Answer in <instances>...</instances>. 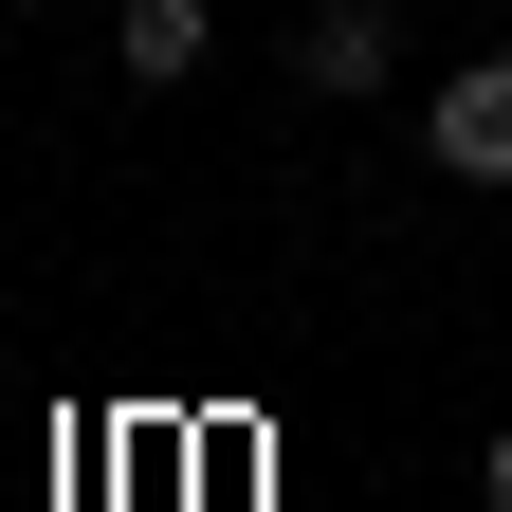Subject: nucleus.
I'll use <instances>...</instances> for the list:
<instances>
[{
    "label": "nucleus",
    "mask_w": 512,
    "mask_h": 512,
    "mask_svg": "<svg viewBox=\"0 0 512 512\" xmlns=\"http://www.w3.org/2000/svg\"><path fill=\"white\" fill-rule=\"evenodd\" d=\"M384 74H403V19H384V0H311V19H293V92L366 110Z\"/></svg>",
    "instance_id": "f03ea898"
},
{
    "label": "nucleus",
    "mask_w": 512,
    "mask_h": 512,
    "mask_svg": "<svg viewBox=\"0 0 512 512\" xmlns=\"http://www.w3.org/2000/svg\"><path fill=\"white\" fill-rule=\"evenodd\" d=\"M476 494H494V512H512V421H494V458H476Z\"/></svg>",
    "instance_id": "20e7f679"
},
{
    "label": "nucleus",
    "mask_w": 512,
    "mask_h": 512,
    "mask_svg": "<svg viewBox=\"0 0 512 512\" xmlns=\"http://www.w3.org/2000/svg\"><path fill=\"white\" fill-rule=\"evenodd\" d=\"M110 55H128V92H183L220 55V19H202V0H110Z\"/></svg>",
    "instance_id": "7ed1b4c3"
},
{
    "label": "nucleus",
    "mask_w": 512,
    "mask_h": 512,
    "mask_svg": "<svg viewBox=\"0 0 512 512\" xmlns=\"http://www.w3.org/2000/svg\"><path fill=\"white\" fill-rule=\"evenodd\" d=\"M421 165H439V183H494V202H512V55H458V74L421 92Z\"/></svg>",
    "instance_id": "f257e3e1"
}]
</instances>
